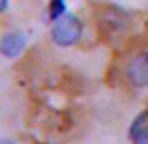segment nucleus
Wrapping results in <instances>:
<instances>
[{"instance_id": "nucleus-1", "label": "nucleus", "mask_w": 148, "mask_h": 144, "mask_svg": "<svg viewBox=\"0 0 148 144\" xmlns=\"http://www.w3.org/2000/svg\"><path fill=\"white\" fill-rule=\"evenodd\" d=\"M80 35H82V21L76 14H62L51 25V37L62 47L74 45L80 39Z\"/></svg>"}, {"instance_id": "nucleus-2", "label": "nucleus", "mask_w": 148, "mask_h": 144, "mask_svg": "<svg viewBox=\"0 0 148 144\" xmlns=\"http://www.w3.org/2000/svg\"><path fill=\"white\" fill-rule=\"evenodd\" d=\"M125 74L134 86H148V51L138 53L136 58L130 60Z\"/></svg>"}, {"instance_id": "nucleus-3", "label": "nucleus", "mask_w": 148, "mask_h": 144, "mask_svg": "<svg viewBox=\"0 0 148 144\" xmlns=\"http://www.w3.org/2000/svg\"><path fill=\"white\" fill-rule=\"evenodd\" d=\"M27 45V35L23 31H10L0 41V53L6 58H16Z\"/></svg>"}, {"instance_id": "nucleus-4", "label": "nucleus", "mask_w": 148, "mask_h": 144, "mask_svg": "<svg viewBox=\"0 0 148 144\" xmlns=\"http://www.w3.org/2000/svg\"><path fill=\"white\" fill-rule=\"evenodd\" d=\"M64 8H66L64 0H51V4H49V19L51 21H58L60 16L64 14Z\"/></svg>"}, {"instance_id": "nucleus-5", "label": "nucleus", "mask_w": 148, "mask_h": 144, "mask_svg": "<svg viewBox=\"0 0 148 144\" xmlns=\"http://www.w3.org/2000/svg\"><path fill=\"white\" fill-rule=\"evenodd\" d=\"M148 123V111H144V113H140L136 119H134V123H132V130H130V136H134L140 128H144V125Z\"/></svg>"}, {"instance_id": "nucleus-6", "label": "nucleus", "mask_w": 148, "mask_h": 144, "mask_svg": "<svg viewBox=\"0 0 148 144\" xmlns=\"http://www.w3.org/2000/svg\"><path fill=\"white\" fill-rule=\"evenodd\" d=\"M132 140H134V144H148V123L132 136Z\"/></svg>"}, {"instance_id": "nucleus-7", "label": "nucleus", "mask_w": 148, "mask_h": 144, "mask_svg": "<svg viewBox=\"0 0 148 144\" xmlns=\"http://www.w3.org/2000/svg\"><path fill=\"white\" fill-rule=\"evenodd\" d=\"M6 6H8V0H0V12H4Z\"/></svg>"}, {"instance_id": "nucleus-8", "label": "nucleus", "mask_w": 148, "mask_h": 144, "mask_svg": "<svg viewBox=\"0 0 148 144\" xmlns=\"http://www.w3.org/2000/svg\"><path fill=\"white\" fill-rule=\"evenodd\" d=\"M0 144H16L14 140H8V138H2V140H0Z\"/></svg>"}]
</instances>
